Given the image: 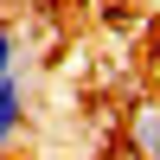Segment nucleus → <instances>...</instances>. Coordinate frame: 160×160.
<instances>
[{
    "label": "nucleus",
    "mask_w": 160,
    "mask_h": 160,
    "mask_svg": "<svg viewBox=\"0 0 160 160\" xmlns=\"http://www.w3.org/2000/svg\"><path fill=\"white\" fill-rule=\"evenodd\" d=\"M26 102H32L26 71L0 77V154H13V148H19V135H26Z\"/></svg>",
    "instance_id": "f257e3e1"
},
{
    "label": "nucleus",
    "mask_w": 160,
    "mask_h": 160,
    "mask_svg": "<svg viewBox=\"0 0 160 160\" xmlns=\"http://www.w3.org/2000/svg\"><path fill=\"white\" fill-rule=\"evenodd\" d=\"M128 148H135V160H160V96H148L128 115Z\"/></svg>",
    "instance_id": "f03ea898"
},
{
    "label": "nucleus",
    "mask_w": 160,
    "mask_h": 160,
    "mask_svg": "<svg viewBox=\"0 0 160 160\" xmlns=\"http://www.w3.org/2000/svg\"><path fill=\"white\" fill-rule=\"evenodd\" d=\"M19 58H26L19 26H13V19H0V77H13V71H19Z\"/></svg>",
    "instance_id": "7ed1b4c3"
}]
</instances>
